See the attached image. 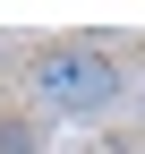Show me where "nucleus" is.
Masks as SVG:
<instances>
[{
    "label": "nucleus",
    "instance_id": "obj_2",
    "mask_svg": "<svg viewBox=\"0 0 145 154\" xmlns=\"http://www.w3.org/2000/svg\"><path fill=\"white\" fill-rule=\"evenodd\" d=\"M0 154H51L43 111H0Z\"/></svg>",
    "mask_w": 145,
    "mask_h": 154
},
{
    "label": "nucleus",
    "instance_id": "obj_3",
    "mask_svg": "<svg viewBox=\"0 0 145 154\" xmlns=\"http://www.w3.org/2000/svg\"><path fill=\"white\" fill-rule=\"evenodd\" d=\"M137 154H145V137H137Z\"/></svg>",
    "mask_w": 145,
    "mask_h": 154
},
{
    "label": "nucleus",
    "instance_id": "obj_4",
    "mask_svg": "<svg viewBox=\"0 0 145 154\" xmlns=\"http://www.w3.org/2000/svg\"><path fill=\"white\" fill-rule=\"evenodd\" d=\"M137 103H145V94H137Z\"/></svg>",
    "mask_w": 145,
    "mask_h": 154
},
{
    "label": "nucleus",
    "instance_id": "obj_1",
    "mask_svg": "<svg viewBox=\"0 0 145 154\" xmlns=\"http://www.w3.org/2000/svg\"><path fill=\"white\" fill-rule=\"evenodd\" d=\"M26 86H34V111L43 120H111L128 77L102 43H43L26 60Z\"/></svg>",
    "mask_w": 145,
    "mask_h": 154
}]
</instances>
